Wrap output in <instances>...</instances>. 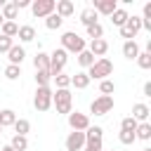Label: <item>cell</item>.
<instances>
[{
	"mask_svg": "<svg viewBox=\"0 0 151 151\" xmlns=\"http://www.w3.org/2000/svg\"><path fill=\"white\" fill-rule=\"evenodd\" d=\"M17 12H19V9L14 7V2H5L0 14H2V19H5V21H12V19H17Z\"/></svg>",
	"mask_w": 151,
	"mask_h": 151,
	"instance_id": "obj_22",
	"label": "cell"
},
{
	"mask_svg": "<svg viewBox=\"0 0 151 151\" xmlns=\"http://www.w3.org/2000/svg\"><path fill=\"white\" fill-rule=\"evenodd\" d=\"M85 146V132H71L66 137V151H80Z\"/></svg>",
	"mask_w": 151,
	"mask_h": 151,
	"instance_id": "obj_10",
	"label": "cell"
},
{
	"mask_svg": "<svg viewBox=\"0 0 151 151\" xmlns=\"http://www.w3.org/2000/svg\"><path fill=\"white\" fill-rule=\"evenodd\" d=\"M101 134H104V130L99 127V125H90L87 130H85V142H101Z\"/></svg>",
	"mask_w": 151,
	"mask_h": 151,
	"instance_id": "obj_18",
	"label": "cell"
},
{
	"mask_svg": "<svg viewBox=\"0 0 151 151\" xmlns=\"http://www.w3.org/2000/svg\"><path fill=\"white\" fill-rule=\"evenodd\" d=\"M71 85H73V87H78V90H85V87L90 85L87 73H76V76H71Z\"/></svg>",
	"mask_w": 151,
	"mask_h": 151,
	"instance_id": "obj_20",
	"label": "cell"
},
{
	"mask_svg": "<svg viewBox=\"0 0 151 151\" xmlns=\"http://www.w3.org/2000/svg\"><path fill=\"white\" fill-rule=\"evenodd\" d=\"M137 64H139V68H151V52H139Z\"/></svg>",
	"mask_w": 151,
	"mask_h": 151,
	"instance_id": "obj_33",
	"label": "cell"
},
{
	"mask_svg": "<svg viewBox=\"0 0 151 151\" xmlns=\"http://www.w3.org/2000/svg\"><path fill=\"white\" fill-rule=\"evenodd\" d=\"M33 66H35V71H50V54L38 52L33 59Z\"/></svg>",
	"mask_w": 151,
	"mask_h": 151,
	"instance_id": "obj_17",
	"label": "cell"
},
{
	"mask_svg": "<svg viewBox=\"0 0 151 151\" xmlns=\"http://www.w3.org/2000/svg\"><path fill=\"white\" fill-rule=\"evenodd\" d=\"M2 24H5V19H2V14H0V26H2Z\"/></svg>",
	"mask_w": 151,
	"mask_h": 151,
	"instance_id": "obj_44",
	"label": "cell"
},
{
	"mask_svg": "<svg viewBox=\"0 0 151 151\" xmlns=\"http://www.w3.org/2000/svg\"><path fill=\"white\" fill-rule=\"evenodd\" d=\"M94 61H97V59L92 57V52H90V50H83V52L78 54V64H80V66H85V68H90Z\"/></svg>",
	"mask_w": 151,
	"mask_h": 151,
	"instance_id": "obj_28",
	"label": "cell"
},
{
	"mask_svg": "<svg viewBox=\"0 0 151 151\" xmlns=\"http://www.w3.org/2000/svg\"><path fill=\"white\" fill-rule=\"evenodd\" d=\"M111 73H113V64L101 57V59H97V61L90 66L87 78H90V80H106V76H111Z\"/></svg>",
	"mask_w": 151,
	"mask_h": 151,
	"instance_id": "obj_2",
	"label": "cell"
},
{
	"mask_svg": "<svg viewBox=\"0 0 151 151\" xmlns=\"http://www.w3.org/2000/svg\"><path fill=\"white\" fill-rule=\"evenodd\" d=\"M99 90H101V94H104V97H111V92L116 90V85H113V80H101Z\"/></svg>",
	"mask_w": 151,
	"mask_h": 151,
	"instance_id": "obj_37",
	"label": "cell"
},
{
	"mask_svg": "<svg viewBox=\"0 0 151 151\" xmlns=\"http://www.w3.org/2000/svg\"><path fill=\"white\" fill-rule=\"evenodd\" d=\"M137 120L132 118V116H127V118H123V123H120V130H125V132H134L137 130Z\"/></svg>",
	"mask_w": 151,
	"mask_h": 151,
	"instance_id": "obj_34",
	"label": "cell"
},
{
	"mask_svg": "<svg viewBox=\"0 0 151 151\" xmlns=\"http://www.w3.org/2000/svg\"><path fill=\"white\" fill-rule=\"evenodd\" d=\"M111 109H113V97H104V94L90 104V113H94V116H106Z\"/></svg>",
	"mask_w": 151,
	"mask_h": 151,
	"instance_id": "obj_7",
	"label": "cell"
},
{
	"mask_svg": "<svg viewBox=\"0 0 151 151\" xmlns=\"http://www.w3.org/2000/svg\"><path fill=\"white\" fill-rule=\"evenodd\" d=\"M123 54H125V59H137L139 45H137L134 40H125V42H123Z\"/></svg>",
	"mask_w": 151,
	"mask_h": 151,
	"instance_id": "obj_16",
	"label": "cell"
},
{
	"mask_svg": "<svg viewBox=\"0 0 151 151\" xmlns=\"http://www.w3.org/2000/svg\"><path fill=\"white\" fill-rule=\"evenodd\" d=\"M0 28H2V35H7V38H14V35L19 33V26H17L14 21H5Z\"/></svg>",
	"mask_w": 151,
	"mask_h": 151,
	"instance_id": "obj_30",
	"label": "cell"
},
{
	"mask_svg": "<svg viewBox=\"0 0 151 151\" xmlns=\"http://www.w3.org/2000/svg\"><path fill=\"white\" fill-rule=\"evenodd\" d=\"M83 151H104V149H101V142H85Z\"/></svg>",
	"mask_w": 151,
	"mask_h": 151,
	"instance_id": "obj_40",
	"label": "cell"
},
{
	"mask_svg": "<svg viewBox=\"0 0 151 151\" xmlns=\"http://www.w3.org/2000/svg\"><path fill=\"white\" fill-rule=\"evenodd\" d=\"M9 146H12L14 151H26V149H28V139L21 137V134H14L12 142H9Z\"/></svg>",
	"mask_w": 151,
	"mask_h": 151,
	"instance_id": "obj_25",
	"label": "cell"
},
{
	"mask_svg": "<svg viewBox=\"0 0 151 151\" xmlns=\"http://www.w3.org/2000/svg\"><path fill=\"white\" fill-rule=\"evenodd\" d=\"M61 24H64V19H61L59 14H54V12H52L50 17H45V26H47L50 31H57V28H59Z\"/></svg>",
	"mask_w": 151,
	"mask_h": 151,
	"instance_id": "obj_27",
	"label": "cell"
},
{
	"mask_svg": "<svg viewBox=\"0 0 151 151\" xmlns=\"http://www.w3.org/2000/svg\"><path fill=\"white\" fill-rule=\"evenodd\" d=\"M50 80H52L50 71H35V83H38V87H47Z\"/></svg>",
	"mask_w": 151,
	"mask_h": 151,
	"instance_id": "obj_31",
	"label": "cell"
},
{
	"mask_svg": "<svg viewBox=\"0 0 151 151\" xmlns=\"http://www.w3.org/2000/svg\"><path fill=\"white\" fill-rule=\"evenodd\" d=\"M118 139H120V144H132V142H134L137 137H134V132H125V130H120Z\"/></svg>",
	"mask_w": 151,
	"mask_h": 151,
	"instance_id": "obj_38",
	"label": "cell"
},
{
	"mask_svg": "<svg viewBox=\"0 0 151 151\" xmlns=\"http://www.w3.org/2000/svg\"><path fill=\"white\" fill-rule=\"evenodd\" d=\"M134 137H137V139H144V142L151 139V125H149V123H139L137 130H134Z\"/></svg>",
	"mask_w": 151,
	"mask_h": 151,
	"instance_id": "obj_24",
	"label": "cell"
},
{
	"mask_svg": "<svg viewBox=\"0 0 151 151\" xmlns=\"http://www.w3.org/2000/svg\"><path fill=\"white\" fill-rule=\"evenodd\" d=\"M68 125H71L76 132H85V130L90 127V118H87L85 113H78V111L73 113V111H71V113H68Z\"/></svg>",
	"mask_w": 151,
	"mask_h": 151,
	"instance_id": "obj_9",
	"label": "cell"
},
{
	"mask_svg": "<svg viewBox=\"0 0 151 151\" xmlns=\"http://www.w3.org/2000/svg\"><path fill=\"white\" fill-rule=\"evenodd\" d=\"M66 61H68V54L59 47V50H54L52 54H50V76L54 78V76H59L61 71H64V66H66Z\"/></svg>",
	"mask_w": 151,
	"mask_h": 151,
	"instance_id": "obj_3",
	"label": "cell"
},
{
	"mask_svg": "<svg viewBox=\"0 0 151 151\" xmlns=\"http://www.w3.org/2000/svg\"><path fill=\"white\" fill-rule=\"evenodd\" d=\"M149 113H151V109H149L146 104H134V106H132V118H134L137 123H139V120H142V123H146Z\"/></svg>",
	"mask_w": 151,
	"mask_h": 151,
	"instance_id": "obj_14",
	"label": "cell"
},
{
	"mask_svg": "<svg viewBox=\"0 0 151 151\" xmlns=\"http://www.w3.org/2000/svg\"><path fill=\"white\" fill-rule=\"evenodd\" d=\"M12 38H7V35H0V52H9L12 50Z\"/></svg>",
	"mask_w": 151,
	"mask_h": 151,
	"instance_id": "obj_39",
	"label": "cell"
},
{
	"mask_svg": "<svg viewBox=\"0 0 151 151\" xmlns=\"http://www.w3.org/2000/svg\"><path fill=\"white\" fill-rule=\"evenodd\" d=\"M14 120H17V116H14V111H12V109H2V111H0V127L14 125Z\"/></svg>",
	"mask_w": 151,
	"mask_h": 151,
	"instance_id": "obj_21",
	"label": "cell"
},
{
	"mask_svg": "<svg viewBox=\"0 0 151 151\" xmlns=\"http://www.w3.org/2000/svg\"><path fill=\"white\" fill-rule=\"evenodd\" d=\"M111 151H113V149H111Z\"/></svg>",
	"mask_w": 151,
	"mask_h": 151,
	"instance_id": "obj_47",
	"label": "cell"
},
{
	"mask_svg": "<svg viewBox=\"0 0 151 151\" xmlns=\"http://www.w3.org/2000/svg\"><path fill=\"white\" fill-rule=\"evenodd\" d=\"M87 35H90L92 40H99V38L104 35V28H101L99 24H94V26H87Z\"/></svg>",
	"mask_w": 151,
	"mask_h": 151,
	"instance_id": "obj_36",
	"label": "cell"
},
{
	"mask_svg": "<svg viewBox=\"0 0 151 151\" xmlns=\"http://www.w3.org/2000/svg\"><path fill=\"white\" fill-rule=\"evenodd\" d=\"M52 80L57 83V90H68V85H71V76H64V73L54 76Z\"/></svg>",
	"mask_w": 151,
	"mask_h": 151,
	"instance_id": "obj_32",
	"label": "cell"
},
{
	"mask_svg": "<svg viewBox=\"0 0 151 151\" xmlns=\"http://www.w3.org/2000/svg\"><path fill=\"white\" fill-rule=\"evenodd\" d=\"M2 151H14V149H12L9 144H7V146H2Z\"/></svg>",
	"mask_w": 151,
	"mask_h": 151,
	"instance_id": "obj_43",
	"label": "cell"
},
{
	"mask_svg": "<svg viewBox=\"0 0 151 151\" xmlns=\"http://www.w3.org/2000/svg\"><path fill=\"white\" fill-rule=\"evenodd\" d=\"M19 40H24V42H31L33 38H35V28L33 26H19Z\"/></svg>",
	"mask_w": 151,
	"mask_h": 151,
	"instance_id": "obj_23",
	"label": "cell"
},
{
	"mask_svg": "<svg viewBox=\"0 0 151 151\" xmlns=\"http://www.w3.org/2000/svg\"><path fill=\"white\" fill-rule=\"evenodd\" d=\"M97 14H106V17H111L116 9H118V2L116 0H94V7H92Z\"/></svg>",
	"mask_w": 151,
	"mask_h": 151,
	"instance_id": "obj_11",
	"label": "cell"
},
{
	"mask_svg": "<svg viewBox=\"0 0 151 151\" xmlns=\"http://www.w3.org/2000/svg\"><path fill=\"white\" fill-rule=\"evenodd\" d=\"M0 134H2V127H0Z\"/></svg>",
	"mask_w": 151,
	"mask_h": 151,
	"instance_id": "obj_46",
	"label": "cell"
},
{
	"mask_svg": "<svg viewBox=\"0 0 151 151\" xmlns=\"http://www.w3.org/2000/svg\"><path fill=\"white\" fill-rule=\"evenodd\" d=\"M54 7H57L54 0H35V2H31L33 17H50V14L54 12Z\"/></svg>",
	"mask_w": 151,
	"mask_h": 151,
	"instance_id": "obj_8",
	"label": "cell"
},
{
	"mask_svg": "<svg viewBox=\"0 0 151 151\" xmlns=\"http://www.w3.org/2000/svg\"><path fill=\"white\" fill-rule=\"evenodd\" d=\"M144 97H151V83H144Z\"/></svg>",
	"mask_w": 151,
	"mask_h": 151,
	"instance_id": "obj_42",
	"label": "cell"
},
{
	"mask_svg": "<svg viewBox=\"0 0 151 151\" xmlns=\"http://www.w3.org/2000/svg\"><path fill=\"white\" fill-rule=\"evenodd\" d=\"M7 54H9V57H7V59H9V64H14V66H19V64L24 61V57H26L24 47H19V45H12V50H9Z\"/></svg>",
	"mask_w": 151,
	"mask_h": 151,
	"instance_id": "obj_15",
	"label": "cell"
},
{
	"mask_svg": "<svg viewBox=\"0 0 151 151\" xmlns=\"http://www.w3.org/2000/svg\"><path fill=\"white\" fill-rule=\"evenodd\" d=\"M71 92L68 90H57V92H52V104L57 106V111L59 113H71Z\"/></svg>",
	"mask_w": 151,
	"mask_h": 151,
	"instance_id": "obj_4",
	"label": "cell"
},
{
	"mask_svg": "<svg viewBox=\"0 0 151 151\" xmlns=\"http://www.w3.org/2000/svg\"><path fill=\"white\" fill-rule=\"evenodd\" d=\"M33 106H35L38 111H47V109L52 106V90H50V85H47V87H38V90H35Z\"/></svg>",
	"mask_w": 151,
	"mask_h": 151,
	"instance_id": "obj_6",
	"label": "cell"
},
{
	"mask_svg": "<svg viewBox=\"0 0 151 151\" xmlns=\"http://www.w3.org/2000/svg\"><path fill=\"white\" fill-rule=\"evenodd\" d=\"M127 17H130V14H127V12L123 9V7H118V9H116V12L111 14V21H113V24H116V26L120 28V26H123V24L127 21Z\"/></svg>",
	"mask_w": 151,
	"mask_h": 151,
	"instance_id": "obj_26",
	"label": "cell"
},
{
	"mask_svg": "<svg viewBox=\"0 0 151 151\" xmlns=\"http://www.w3.org/2000/svg\"><path fill=\"white\" fill-rule=\"evenodd\" d=\"M31 5V0H14V7L17 9H24V7H28Z\"/></svg>",
	"mask_w": 151,
	"mask_h": 151,
	"instance_id": "obj_41",
	"label": "cell"
},
{
	"mask_svg": "<svg viewBox=\"0 0 151 151\" xmlns=\"http://www.w3.org/2000/svg\"><path fill=\"white\" fill-rule=\"evenodd\" d=\"M12 127H14V132H17V134L26 137V132L31 130V123H28V120H24V118H19V120H14V125H12Z\"/></svg>",
	"mask_w": 151,
	"mask_h": 151,
	"instance_id": "obj_29",
	"label": "cell"
},
{
	"mask_svg": "<svg viewBox=\"0 0 151 151\" xmlns=\"http://www.w3.org/2000/svg\"><path fill=\"white\" fill-rule=\"evenodd\" d=\"M142 151H151V149H149V146H146V149H142Z\"/></svg>",
	"mask_w": 151,
	"mask_h": 151,
	"instance_id": "obj_45",
	"label": "cell"
},
{
	"mask_svg": "<svg viewBox=\"0 0 151 151\" xmlns=\"http://www.w3.org/2000/svg\"><path fill=\"white\" fill-rule=\"evenodd\" d=\"M139 31H142V17H134V14L127 17V21L120 26V35H123L125 40H132Z\"/></svg>",
	"mask_w": 151,
	"mask_h": 151,
	"instance_id": "obj_5",
	"label": "cell"
},
{
	"mask_svg": "<svg viewBox=\"0 0 151 151\" xmlns=\"http://www.w3.org/2000/svg\"><path fill=\"white\" fill-rule=\"evenodd\" d=\"M80 21H83L85 26H94V24H97V12H94L92 7L83 9V12H80Z\"/></svg>",
	"mask_w": 151,
	"mask_h": 151,
	"instance_id": "obj_19",
	"label": "cell"
},
{
	"mask_svg": "<svg viewBox=\"0 0 151 151\" xmlns=\"http://www.w3.org/2000/svg\"><path fill=\"white\" fill-rule=\"evenodd\" d=\"M73 12H76V7H73V2H71V0H59V2H57V7H54V14H59L61 19L71 17Z\"/></svg>",
	"mask_w": 151,
	"mask_h": 151,
	"instance_id": "obj_12",
	"label": "cell"
},
{
	"mask_svg": "<svg viewBox=\"0 0 151 151\" xmlns=\"http://www.w3.org/2000/svg\"><path fill=\"white\" fill-rule=\"evenodd\" d=\"M19 76H21V68H19V66H14V64H9V66L5 68V78H7V80H17Z\"/></svg>",
	"mask_w": 151,
	"mask_h": 151,
	"instance_id": "obj_35",
	"label": "cell"
},
{
	"mask_svg": "<svg viewBox=\"0 0 151 151\" xmlns=\"http://www.w3.org/2000/svg\"><path fill=\"white\" fill-rule=\"evenodd\" d=\"M61 50L68 54V52H73V54H80L83 50H87L85 47V40L78 35V33H73V31H66L64 35H61Z\"/></svg>",
	"mask_w": 151,
	"mask_h": 151,
	"instance_id": "obj_1",
	"label": "cell"
},
{
	"mask_svg": "<svg viewBox=\"0 0 151 151\" xmlns=\"http://www.w3.org/2000/svg\"><path fill=\"white\" fill-rule=\"evenodd\" d=\"M90 52H92V57H104V54L109 52V42H106L104 38L90 40Z\"/></svg>",
	"mask_w": 151,
	"mask_h": 151,
	"instance_id": "obj_13",
	"label": "cell"
}]
</instances>
